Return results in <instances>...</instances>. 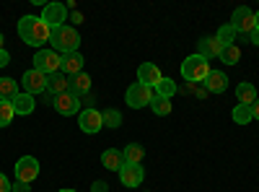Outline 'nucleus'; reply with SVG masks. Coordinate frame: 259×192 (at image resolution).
Listing matches in <instances>:
<instances>
[{"label": "nucleus", "mask_w": 259, "mask_h": 192, "mask_svg": "<svg viewBox=\"0 0 259 192\" xmlns=\"http://www.w3.org/2000/svg\"><path fill=\"white\" fill-rule=\"evenodd\" d=\"M11 104H13V112H16V114H24V117H26V114H31V112L36 109L34 96H29V94H24V91H21Z\"/></svg>", "instance_id": "obj_18"}, {"label": "nucleus", "mask_w": 259, "mask_h": 192, "mask_svg": "<svg viewBox=\"0 0 259 192\" xmlns=\"http://www.w3.org/2000/svg\"><path fill=\"white\" fill-rule=\"evenodd\" d=\"M52 101H55V109H57L62 117L80 114V96H78V94H73V91H65V94L55 96Z\"/></svg>", "instance_id": "obj_8"}, {"label": "nucleus", "mask_w": 259, "mask_h": 192, "mask_svg": "<svg viewBox=\"0 0 259 192\" xmlns=\"http://www.w3.org/2000/svg\"><path fill=\"white\" fill-rule=\"evenodd\" d=\"M236 96H239V104H249V106L259 99L254 83H239V86H236Z\"/></svg>", "instance_id": "obj_21"}, {"label": "nucleus", "mask_w": 259, "mask_h": 192, "mask_svg": "<svg viewBox=\"0 0 259 192\" xmlns=\"http://www.w3.org/2000/svg\"><path fill=\"white\" fill-rule=\"evenodd\" d=\"M29 189H31V187L24 184V182H16V184H13V192H29Z\"/></svg>", "instance_id": "obj_34"}, {"label": "nucleus", "mask_w": 259, "mask_h": 192, "mask_svg": "<svg viewBox=\"0 0 259 192\" xmlns=\"http://www.w3.org/2000/svg\"><path fill=\"white\" fill-rule=\"evenodd\" d=\"M205 89L210 94H223L228 89V75L223 70H210V75L205 78Z\"/></svg>", "instance_id": "obj_16"}, {"label": "nucleus", "mask_w": 259, "mask_h": 192, "mask_svg": "<svg viewBox=\"0 0 259 192\" xmlns=\"http://www.w3.org/2000/svg\"><path fill=\"white\" fill-rule=\"evenodd\" d=\"M101 120H104V127H119V125H122V114H119L117 109L101 112Z\"/></svg>", "instance_id": "obj_30"}, {"label": "nucleus", "mask_w": 259, "mask_h": 192, "mask_svg": "<svg viewBox=\"0 0 259 192\" xmlns=\"http://www.w3.org/2000/svg\"><path fill=\"white\" fill-rule=\"evenodd\" d=\"M70 91L78 94V96H80V94H89V91H91V78L85 75V73H78V75L70 81Z\"/></svg>", "instance_id": "obj_24"}, {"label": "nucleus", "mask_w": 259, "mask_h": 192, "mask_svg": "<svg viewBox=\"0 0 259 192\" xmlns=\"http://www.w3.org/2000/svg\"><path fill=\"white\" fill-rule=\"evenodd\" d=\"M91 192H109V184H106V182H94V187H91Z\"/></svg>", "instance_id": "obj_32"}, {"label": "nucleus", "mask_w": 259, "mask_h": 192, "mask_svg": "<svg viewBox=\"0 0 259 192\" xmlns=\"http://www.w3.org/2000/svg\"><path fill=\"white\" fill-rule=\"evenodd\" d=\"M143 156H145V148H143V145H138V143L124 145V151H122L124 164H140V161H143Z\"/></svg>", "instance_id": "obj_22"}, {"label": "nucleus", "mask_w": 259, "mask_h": 192, "mask_svg": "<svg viewBox=\"0 0 259 192\" xmlns=\"http://www.w3.org/2000/svg\"><path fill=\"white\" fill-rule=\"evenodd\" d=\"M153 91H150L148 86H143V83H133V86L127 89L124 94V101L133 106V109H143V106H150V101H153Z\"/></svg>", "instance_id": "obj_5"}, {"label": "nucleus", "mask_w": 259, "mask_h": 192, "mask_svg": "<svg viewBox=\"0 0 259 192\" xmlns=\"http://www.w3.org/2000/svg\"><path fill=\"white\" fill-rule=\"evenodd\" d=\"M251 114H254V120L259 122V99H256V101L251 104Z\"/></svg>", "instance_id": "obj_35"}, {"label": "nucleus", "mask_w": 259, "mask_h": 192, "mask_svg": "<svg viewBox=\"0 0 259 192\" xmlns=\"http://www.w3.org/2000/svg\"><path fill=\"white\" fill-rule=\"evenodd\" d=\"M60 73L68 75V78H75L78 73H83V55H80V52L62 55V60H60Z\"/></svg>", "instance_id": "obj_14"}, {"label": "nucleus", "mask_w": 259, "mask_h": 192, "mask_svg": "<svg viewBox=\"0 0 259 192\" xmlns=\"http://www.w3.org/2000/svg\"><path fill=\"white\" fill-rule=\"evenodd\" d=\"M50 34H52V29L41 21V16H24L18 21V36H21V42H26L29 47L41 50L50 42Z\"/></svg>", "instance_id": "obj_1"}, {"label": "nucleus", "mask_w": 259, "mask_h": 192, "mask_svg": "<svg viewBox=\"0 0 259 192\" xmlns=\"http://www.w3.org/2000/svg\"><path fill=\"white\" fill-rule=\"evenodd\" d=\"M161 81H163V75H161V68L156 65V62H143V65L138 68V83H143V86L156 89Z\"/></svg>", "instance_id": "obj_12"}, {"label": "nucleus", "mask_w": 259, "mask_h": 192, "mask_svg": "<svg viewBox=\"0 0 259 192\" xmlns=\"http://www.w3.org/2000/svg\"><path fill=\"white\" fill-rule=\"evenodd\" d=\"M50 45H52V50L60 52V55L78 52V47H80V34H78L73 26H57V29H52V34H50Z\"/></svg>", "instance_id": "obj_2"}, {"label": "nucleus", "mask_w": 259, "mask_h": 192, "mask_svg": "<svg viewBox=\"0 0 259 192\" xmlns=\"http://www.w3.org/2000/svg\"><path fill=\"white\" fill-rule=\"evenodd\" d=\"M177 94V83H174V78H163L158 86H156V96H161V99H171Z\"/></svg>", "instance_id": "obj_25"}, {"label": "nucleus", "mask_w": 259, "mask_h": 192, "mask_svg": "<svg viewBox=\"0 0 259 192\" xmlns=\"http://www.w3.org/2000/svg\"><path fill=\"white\" fill-rule=\"evenodd\" d=\"M78 127H80L83 133H89V135H96L101 127H104L101 112H99V109H80V114H78Z\"/></svg>", "instance_id": "obj_10"}, {"label": "nucleus", "mask_w": 259, "mask_h": 192, "mask_svg": "<svg viewBox=\"0 0 259 192\" xmlns=\"http://www.w3.org/2000/svg\"><path fill=\"white\" fill-rule=\"evenodd\" d=\"M60 192H75V189H60Z\"/></svg>", "instance_id": "obj_39"}, {"label": "nucleus", "mask_w": 259, "mask_h": 192, "mask_svg": "<svg viewBox=\"0 0 259 192\" xmlns=\"http://www.w3.org/2000/svg\"><path fill=\"white\" fill-rule=\"evenodd\" d=\"M16 112H13V104L11 101H0V127H8L13 122Z\"/></svg>", "instance_id": "obj_28"}, {"label": "nucleus", "mask_w": 259, "mask_h": 192, "mask_svg": "<svg viewBox=\"0 0 259 192\" xmlns=\"http://www.w3.org/2000/svg\"><path fill=\"white\" fill-rule=\"evenodd\" d=\"M0 50H6V47H3V34H0Z\"/></svg>", "instance_id": "obj_38"}, {"label": "nucleus", "mask_w": 259, "mask_h": 192, "mask_svg": "<svg viewBox=\"0 0 259 192\" xmlns=\"http://www.w3.org/2000/svg\"><path fill=\"white\" fill-rule=\"evenodd\" d=\"M249 36H251V45H259V31H256V29H254Z\"/></svg>", "instance_id": "obj_36"}, {"label": "nucleus", "mask_w": 259, "mask_h": 192, "mask_svg": "<svg viewBox=\"0 0 259 192\" xmlns=\"http://www.w3.org/2000/svg\"><path fill=\"white\" fill-rule=\"evenodd\" d=\"M101 164H104V169H109V172H119V169L124 166L122 151H114V148L104 151V153H101Z\"/></svg>", "instance_id": "obj_19"}, {"label": "nucleus", "mask_w": 259, "mask_h": 192, "mask_svg": "<svg viewBox=\"0 0 259 192\" xmlns=\"http://www.w3.org/2000/svg\"><path fill=\"white\" fill-rule=\"evenodd\" d=\"M13 169H16V182L31 184V182L39 177V161H36L34 156H21Z\"/></svg>", "instance_id": "obj_6"}, {"label": "nucleus", "mask_w": 259, "mask_h": 192, "mask_svg": "<svg viewBox=\"0 0 259 192\" xmlns=\"http://www.w3.org/2000/svg\"><path fill=\"white\" fill-rule=\"evenodd\" d=\"M210 62L202 57V55H189V57H184V62H182V75H184V81H189V83H200V81H205L207 75H210Z\"/></svg>", "instance_id": "obj_3"}, {"label": "nucleus", "mask_w": 259, "mask_h": 192, "mask_svg": "<svg viewBox=\"0 0 259 192\" xmlns=\"http://www.w3.org/2000/svg\"><path fill=\"white\" fill-rule=\"evenodd\" d=\"M18 94V83L13 78H0V101H13Z\"/></svg>", "instance_id": "obj_20"}, {"label": "nucleus", "mask_w": 259, "mask_h": 192, "mask_svg": "<svg viewBox=\"0 0 259 192\" xmlns=\"http://www.w3.org/2000/svg\"><path fill=\"white\" fill-rule=\"evenodd\" d=\"M8 62H11V55H8L6 50H0V68H6Z\"/></svg>", "instance_id": "obj_33"}, {"label": "nucleus", "mask_w": 259, "mask_h": 192, "mask_svg": "<svg viewBox=\"0 0 259 192\" xmlns=\"http://www.w3.org/2000/svg\"><path fill=\"white\" fill-rule=\"evenodd\" d=\"M150 109H153L158 117H166V114H171V99L153 96V101H150Z\"/></svg>", "instance_id": "obj_26"}, {"label": "nucleus", "mask_w": 259, "mask_h": 192, "mask_svg": "<svg viewBox=\"0 0 259 192\" xmlns=\"http://www.w3.org/2000/svg\"><path fill=\"white\" fill-rule=\"evenodd\" d=\"M0 192H13V184L8 182V177L0 172Z\"/></svg>", "instance_id": "obj_31"}, {"label": "nucleus", "mask_w": 259, "mask_h": 192, "mask_svg": "<svg viewBox=\"0 0 259 192\" xmlns=\"http://www.w3.org/2000/svg\"><path fill=\"white\" fill-rule=\"evenodd\" d=\"M231 114H233V122H236V125H249V122L254 120L251 106H249V104H236Z\"/></svg>", "instance_id": "obj_23"}, {"label": "nucleus", "mask_w": 259, "mask_h": 192, "mask_svg": "<svg viewBox=\"0 0 259 192\" xmlns=\"http://www.w3.org/2000/svg\"><path fill=\"white\" fill-rule=\"evenodd\" d=\"M221 52H223V45L218 42V36H205V39H200V52H197V55H202L205 60L221 57Z\"/></svg>", "instance_id": "obj_17"}, {"label": "nucleus", "mask_w": 259, "mask_h": 192, "mask_svg": "<svg viewBox=\"0 0 259 192\" xmlns=\"http://www.w3.org/2000/svg\"><path fill=\"white\" fill-rule=\"evenodd\" d=\"M65 18H68V8H65L62 3H47L45 11H41V21H45L50 29L65 26Z\"/></svg>", "instance_id": "obj_11"}, {"label": "nucleus", "mask_w": 259, "mask_h": 192, "mask_svg": "<svg viewBox=\"0 0 259 192\" xmlns=\"http://www.w3.org/2000/svg\"><path fill=\"white\" fill-rule=\"evenodd\" d=\"M254 29H256V31H259V11H256V13H254Z\"/></svg>", "instance_id": "obj_37"}, {"label": "nucleus", "mask_w": 259, "mask_h": 192, "mask_svg": "<svg viewBox=\"0 0 259 192\" xmlns=\"http://www.w3.org/2000/svg\"><path fill=\"white\" fill-rule=\"evenodd\" d=\"M231 26L236 29V34H251L254 31V11L241 6L233 11V18H231Z\"/></svg>", "instance_id": "obj_9"}, {"label": "nucleus", "mask_w": 259, "mask_h": 192, "mask_svg": "<svg viewBox=\"0 0 259 192\" xmlns=\"http://www.w3.org/2000/svg\"><path fill=\"white\" fill-rule=\"evenodd\" d=\"M145 179V172L140 164H124L119 169V182L124 187H140V182Z\"/></svg>", "instance_id": "obj_13"}, {"label": "nucleus", "mask_w": 259, "mask_h": 192, "mask_svg": "<svg viewBox=\"0 0 259 192\" xmlns=\"http://www.w3.org/2000/svg\"><path fill=\"white\" fill-rule=\"evenodd\" d=\"M21 86H24V94H29V96L45 94L47 91V75L31 68V70L24 73V78H21Z\"/></svg>", "instance_id": "obj_7"}, {"label": "nucleus", "mask_w": 259, "mask_h": 192, "mask_svg": "<svg viewBox=\"0 0 259 192\" xmlns=\"http://www.w3.org/2000/svg\"><path fill=\"white\" fill-rule=\"evenodd\" d=\"M221 60L226 62V65H236V62L241 60V50L236 47V45H228V47H223V52H221Z\"/></svg>", "instance_id": "obj_27"}, {"label": "nucleus", "mask_w": 259, "mask_h": 192, "mask_svg": "<svg viewBox=\"0 0 259 192\" xmlns=\"http://www.w3.org/2000/svg\"><path fill=\"white\" fill-rule=\"evenodd\" d=\"M215 36H218V42H221L223 47H228V45H233V39H236V29L231 24H226V26L218 29V34H215Z\"/></svg>", "instance_id": "obj_29"}, {"label": "nucleus", "mask_w": 259, "mask_h": 192, "mask_svg": "<svg viewBox=\"0 0 259 192\" xmlns=\"http://www.w3.org/2000/svg\"><path fill=\"white\" fill-rule=\"evenodd\" d=\"M65 91H70V78L68 75H62V73H55V75H47V91L52 99L65 94Z\"/></svg>", "instance_id": "obj_15"}, {"label": "nucleus", "mask_w": 259, "mask_h": 192, "mask_svg": "<svg viewBox=\"0 0 259 192\" xmlns=\"http://www.w3.org/2000/svg\"><path fill=\"white\" fill-rule=\"evenodd\" d=\"M60 60H62V55L55 50H36L34 70L45 73V75H55V73H60Z\"/></svg>", "instance_id": "obj_4"}]
</instances>
